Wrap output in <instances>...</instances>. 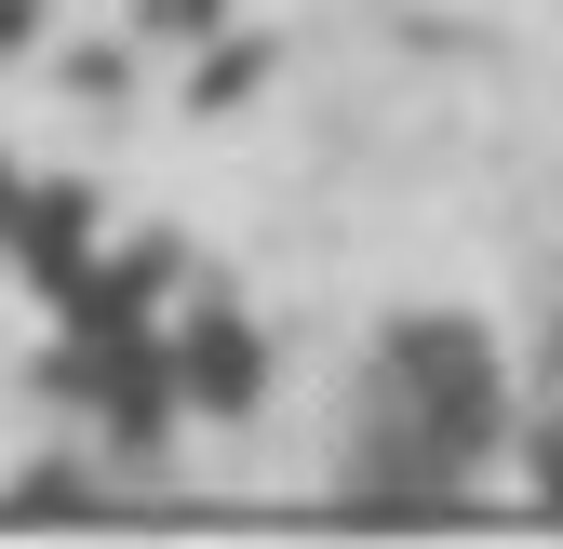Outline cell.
Returning <instances> with one entry per match:
<instances>
[]
</instances>
